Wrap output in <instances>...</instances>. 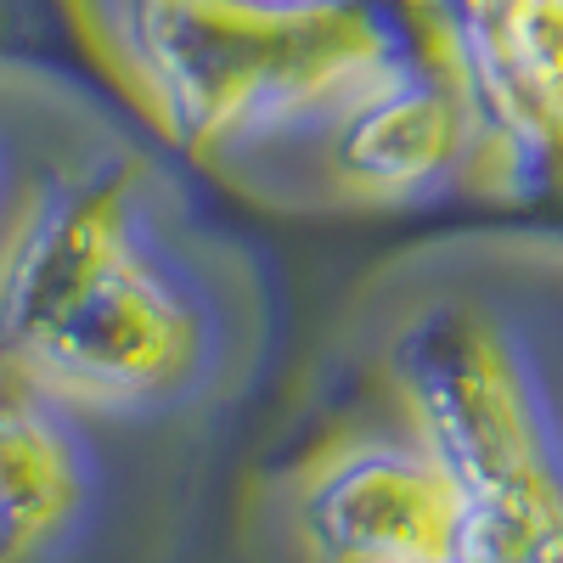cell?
I'll use <instances>...</instances> for the list:
<instances>
[{
  "instance_id": "52a82bcc",
  "label": "cell",
  "mask_w": 563,
  "mask_h": 563,
  "mask_svg": "<svg viewBox=\"0 0 563 563\" xmlns=\"http://www.w3.org/2000/svg\"><path fill=\"white\" fill-rule=\"evenodd\" d=\"M512 563H563V512H558L547 530H536L519 552H512Z\"/></svg>"
},
{
  "instance_id": "ba28073f",
  "label": "cell",
  "mask_w": 563,
  "mask_h": 563,
  "mask_svg": "<svg viewBox=\"0 0 563 563\" xmlns=\"http://www.w3.org/2000/svg\"><path fill=\"white\" fill-rule=\"evenodd\" d=\"M445 563H490V558H479V552H456V558H445Z\"/></svg>"
},
{
  "instance_id": "277c9868",
  "label": "cell",
  "mask_w": 563,
  "mask_h": 563,
  "mask_svg": "<svg viewBox=\"0 0 563 563\" xmlns=\"http://www.w3.org/2000/svg\"><path fill=\"white\" fill-rule=\"evenodd\" d=\"M299 525L327 563H445L467 552L462 496L422 445H366L327 462Z\"/></svg>"
},
{
  "instance_id": "3957f363",
  "label": "cell",
  "mask_w": 563,
  "mask_h": 563,
  "mask_svg": "<svg viewBox=\"0 0 563 563\" xmlns=\"http://www.w3.org/2000/svg\"><path fill=\"white\" fill-rule=\"evenodd\" d=\"M422 451L462 496L467 552L512 563L563 512V485L507 350L474 316L422 321L400 355Z\"/></svg>"
},
{
  "instance_id": "8992f818",
  "label": "cell",
  "mask_w": 563,
  "mask_h": 563,
  "mask_svg": "<svg viewBox=\"0 0 563 563\" xmlns=\"http://www.w3.org/2000/svg\"><path fill=\"white\" fill-rule=\"evenodd\" d=\"M456 147V108L440 90L384 79L344 119V164L372 186H411L434 175Z\"/></svg>"
},
{
  "instance_id": "7a4b0ae2",
  "label": "cell",
  "mask_w": 563,
  "mask_h": 563,
  "mask_svg": "<svg viewBox=\"0 0 563 563\" xmlns=\"http://www.w3.org/2000/svg\"><path fill=\"white\" fill-rule=\"evenodd\" d=\"M130 57L158 113L198 141L395 79L355 0H135Z\"/></svg>"
},
{
  "instance_id": "6da1fadb",
  "label": "cell",
  "mask_w": 563,
  "mask_h": 563,
  "mask_svg": "<svg viewBox=\"0 0 563 563\" xmlns=\"http://www.w3.org/2000/svg\"><path fill=\"white\" fill-rule=\"evenodd\" d=\"M209 327L124 169L52 180L0 254V366L52 400L158 406L198 378Z\"/></svg>"
},
{
  "instance_id": "5b68a950",
  "label": "cell",
  "mask_w": 563,
  "mask_h": 563,
  "mask_svg": "<svg viewBox=\"0 0 563 563\" xmlns=\"http://www.w3.org/2000/svg\"><path fill=\"white\" fill-rule=\"evenodd\" d=\"M85 501V456L57 400L0 366V563H23Z\"/></svg>"
}]
</instances>
